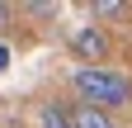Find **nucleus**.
Listing matches in <instances>:
<instances>
[{"instance_id":"1","label":"nucleus","mask_w":132,"mask_h":128,"mask_svg":"<svg viewBox=\"0 0 132 128\" xmlns=\"http://www.w3.org/2000/svg\"><path fill=\"white\" fill-rule=\"evenodd\" d=\"M76 95H80V104H90V109H123L132 100V81L123 71H109V67H80L76 71Z\"/></svg>"},{"instance_id":"2","label":"nucleus","mask_w":132,"mask_h":128,"mask_svg":"<svg viewBox=\"0 0 132 128\" xmlns=\"http://www.w3.org/2000/svg\"><path fill=\"white\" fill-rule=\"evenodd\" d=\"M71 52L80 62H104L109 57V38H104V29L99 24H85L80 33H71Z\"/></svg>"},{"instance_id":"3","label":"nucleus","mask_w":132,"mask_h":128,"mask_svg":"<svg viewBox=\"0 0 132 128\" xmlns=\"http://www.w3.org/2000/svg\"><path fill=\"white\" fill-rule=\"evenodd\" d=\"M66 114H71V128H113L104 109H90V104H66Z\"/></svg>"},{"instance_id":"4","label":"nucleus","mask_w":132,"mask_h":128,"mask_svg":"<svg viewBox=\"0 0 132 128\" xmlns=\"http://www.w3.org/2000/svg\"><path fill=\"white\" fill-rule=\"evenodd\" d=\"M38 123L43 128H71V114H66V104H43L38 109Z\"/></svg>"},{"instance_id":"5","label":"nucleus","mask_w":132,"mask_h":128,"mask_svg":"<svg viewBox=\"0 0 132 128\" xmlns=\"http://www.w3.org/2000/svg\"><path fill=\"white\" fill-rule=\"evenodd\" d=\"M90 10H94V19H123L127 14L123 0H99V5H90Z\"/></svg>"},{"instance_id":"6","label":"nucleus","mask_w":132,"mask_h":128,"mask_svg":"<svg viewBox=\"0 0 132 128\" xmlns=\"http://www.w3.org/2000/svg\"><path fill=\"white\" fill-rule=\"evenodd\" d=\"M28 14H38V19H52V14H57V5H47V0H33V5H28Z\"/></svg>"},{"instance_id":"7","label":"nucleus","mask_w":132,"mask_h":128,"mask_svg":"<svg viewBox=\"0 0 132 128\" xmlns=\"http://www.w3.org/2000/svg\"><path fill=\"white\" fill-rule=\"evenodd\" d=\"M10 19H14V5H5V0H0V33L10 29Z\"/></svg>"}]
</instances>
